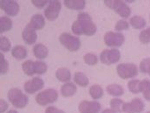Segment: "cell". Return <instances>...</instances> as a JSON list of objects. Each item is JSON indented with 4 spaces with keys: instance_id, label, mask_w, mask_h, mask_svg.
<instances>
[{
    "instance_id": "6da1fadb",
    "label": "cell",
    "mask_w": 150,
    "mask_h": 113,
    "mask_svg": "<svg viewBox=\"0 0 150 113\" xmlns=\"http://www.w3.org/2000/svg\"><path fill=\"white\" fill-rule=\"evenodd\" d=\"M96 30V23L92 21L90 15L85 11H80L77 15V19L71 25V31L76 36H93Z\"/></svg>"
},
{
    "instance_id": "7a4b0ae2",
    "label": "cell",
    "mask_w": 150,
    "mask_h": 113,
    "mask_svg": "<svg viewBox=\"0 0 150 113\" xmlns=\"http://www.w3.org/2000/svg\"><path fill=\"white\" fill-rule=\"evenodd\" d=\"M7 97L11 104L17 109L24 108L29 103V97L23 93V91L18 88H11L9 90Z\"/></svg>"
},
{
    "instance_id": "3957f363",
    "label": "cell",
    "mask_w": 150,
    "mask_h": 113,
    "mask_svg": "<svg viewBox=\"0 0 150 113\" xmlns=\"http://www.w3.org/2000/svg\"><path fill=\"white\" fill-rule=\"evenodd\" d=\"M105 5L113 10L120 17L126 19L131 15V9L129 8L126 1L122 0H104Z\"/></svg>"
},
{
    "instance_id": "277c9868",
    "label": "cell",
    "mask_w": 150,
    "mask_h": 113,
    "mask_svg": "<svg viewBox=\"0 0 150 113\" xmlns=\"http://www.w3.org/2000/svg\"><path fill=\"white\" fill-rule=\"evenodd\" d=\"M58 40L64 47L72 52L77 51L81 47L80 38L77 36H74L68 32L62 33L58 38Z\"/></svg>"
},
{
    "instance_id": "5b68a950",
    "label": "cell",
    "mask_w": 150,
    "mask_h": 113,
    "mask_svg": "<svg viewBox=\"0 0 150 113\" xmlns=\"http://www.w3.org/2000/svg\"><path fill=\"white\" fill-rule=\"evenodd\" d=\"M57 98H58V92L55 89H51V88L38 92L35 97L36 103L41 106H45L47 104H52L56 102Z\"/></svg>"
},
{
    "instance_id": "8992f818",
    "label": "cell",
    "mask_w": 150,
    "mask_h": 113,
    "mask_svg": "<svg viewBox=\"0 0 150 113\" xmlns=\"http://www.w3.org/2000/svg\"><path fill=\"white\" fill-rule=\"evenodd\" d=\"M116 72L122 79H130L138 75L139 68L133 63H122L117 65Z\"/></svg>"
},
{
    "instance_id": "52a82bcc",
    "label": "cell",
    "mask_w": 150,
    "mask_h": 113,
    "mask_svg": "<svg viewBox=\"0 0 150 113\" xmlns=\"http://www.w3.org/2000/svg\"><path fill=\"white\" fill-rule=\"evenodd\" d=\"M104 44L108 47L117 48L121 47L125 42V37L122 32L117 31H108L103 37Z\"/></svg>"
},
{
    "instance_id": "ba28073f",
    "label": "cell",
    "mask_w": 150,
    "mask_h": 113,
    "mask_svg": "<svg viewBox=\"0 0 150 113\" xmlns=\"http://www.w3.org/2000/svg\"><path fill=\"white\" fill-rule=\"evenodd\" d=\"M62 9V3L58 0H50L48 4V6L43 11L44 18L49 21L56 20Z\"/></svg>"
},
{
    "instance_id": "9c48e42d",
    "label": "cell",
    "mask_w": 150,
    "mask_h": 113,
    "mask_svg": "<svg viewBox=\"0 0 150 113\" xmlns=\"http://www.w3.org/2000/svg\"><path fill=\"white\" fill-rule=\"evenodd\" d=\"M145 109V104L142 99L136 97L130 102L123 104L122 112L124 113H142Z\"/></svg>"
},
{
    "instance_id": "30bf717a",
    "label": "cell",
    "mask_w": 150,
    "mask_h": 113,
    "mask_svg": "<svg viewBox=\"0 0 150 113\" xmlns=\"http://www.w3.org/2000/svg\"><path fill=\"white\" fill-rule=\"evenodd\" d=\"M44 85L43 78L40 77H33L30 80H28L23 85L24 91L28 94H35L38 91L42 90Z\"/></svg>"
},
{
    "instance_id": "8fae6325",
    "label": "cell",
    "mask_w": 150,
    "mask_h": 113,
    "mask_svg": "<svg viewBox=\"0 0 150 113\" xmlns=\"http://www.w3.org/2000/svg\"><path fill=\"white\" fill-rule=\"evenodd\" d=\"M0 8L10 17H15L20 11L19 4L15 0H1Z\"/></svg>"
},
{
    "instance_id": "7c38bea8",
    "label": "cell",
    "mask_w": 150,
    "mask_h": 113,
    "mask_svg": "<svg viewBox=\"0 0 150 113\" xmlns=\"http://www.w3.org/2000/svg\"><path fill=\"white\" fill-rule=\"evenodd\" d=\"M101 109L102 105L97 101L83 100L78 105V111L80 113H99Z\"/></svg>"
},
{
    "instance_id": "4fadbf2b",
    "label": "cell",
    "mask_w": 150,
    "mask_h": 113,
    "mask_svg": "<svg viewBox=\"0 0 150 113\" xmlns=\"http://www.w3.org/2000/svg\"><path fill=\"white\" fill-rule=\"evenodd\" d=\"M22 38L26 45H31L35 44L38 39L37 31L30 25L27 24L22 31Z\"/></svg>"
},
{
    "instance_id": "5bb4252c",
    "label": "cell",
    "mask_w": 150,
    "mask_h": 113,
    "mask_svg": "<svg viewBox=\"0 0 150 113\" xmlns=\"http://www.w3.org/2000/svg\"><path fill=\"white\" fill-rule=\"evenodd\" d=\"M28 24L36 31H40L45 26V18L42 14H35L31 17Z\"/></svg>"
},
{
    "instance_id": "9a60e30c",
    "label": "cell",
    "mask_w": 150,
    "mask_h": 113,
    "mask_svg": "<svg viewBox=\"0 0 150 113\" xmlns=\"http://www.w3.org/2000/svg\"><path fill=\"white\" fill-rule=\"evenodd\" d=\"M76 91H77V87L76 84L72 82L65 83L61 86V89H60V92L62 96H64L65 97H69L74 96L76 93Z\"/></svg>"
},
{
    "instance_id": "2e32d148",
    "label": "cell",
    "mask_w": 150,
    "mask_h": 113,
    "mask_svg": "<svg viewBox=\"0 0 150 113\" xmlns=\"http://www.w3.org/2000/svg\"><path fill=\"white\" fill-rule=\"evenodd\" d=\"M71 72L68 68L61 67L58 68L56 71V77L58 81L63 82L64 84L70 82L71 80Z\"/></svg>"
},
{
    "instance_id": "e0dca14e",
    "label": "cell",
    "mask_w": 150,
    "mask_h": 113,
    "mask_svg": "<svg viewBox=\"0 0 150 113\" xmlns=\"http://www.w3.org/2000/svg\"><path fill=\"white\" fill-rule=\"evenodd\" d=\"M64 4L68 9L80 11L84 10L86 6V1L84 0H64Z\"/></svg>"
},
{
    "instance_id": "ac0fdd59",
    "label": "cell",
    "mask_w": 150,
    "mask_h": 113,
    "mask_svg": "<svg viewBox=\"0 0 150 113\" xmlns=\"http://www.w3.org/2000/svg\"><path fill=\"white\" fill-rule=\"evenodd\" d=\"M33 54L38 60H43L47 58L49 54L48 48L43 44H37L33 47Z\"/></svg>"
},
{
    "instance_id": "d6986e66",
    "label": "cell",
    "mask_w": 150,
    "mask_h": 113,
    "mask_svg": "<svg viewBox=\"0 0 150 113\" xmlns=\"http://www.w3.org/2000/svg\"><path fill=\"white\" fill-rule=\"evenodd\" d=\"M129 24L134 28V29H136V30H142L146 24L147 22L145 20L144 18H142V16H139V15H134L133 17H131L129 18Z\"/></svg>"
},
{
    "instance_id": "ffe728a7",
    "label": "cell",
    "mask_w": 150,
    "mask_h": 113,
    "mask_svg": "<svg viewBox=\"0 0 150 113\" xmlns=\"http://www.w3.org/2000/svg\"><path fill=\"white\" fill-rule=\"evenodd\" d=\"M108 65H111L113 64L117 63L121 58V52L117 48H111L108 49Z\"/></svg>"
},
{
    "instance_id": "44dd1931",
    "label": "cell",
    "mask_w": 150,
    "mask_h": 113,
    "mask_svg": "<svg viewBox=\"0 0 150 113\" xmlns=\"http://www.w3.org/2000/svg\"><path fill=\"white\" fill-rule=\"evenodd\" d=\"M74 83L77 85H79L80 87H87L89 84V80L88 77L86 76L85 74L82 71H76L74 74Z\"/></svg>"
},
{
    "instance_id": "7402d4cb",
    "label": "cell",
    "mask_w": 150,
    "mask_h": 113,
    "mask_svg": "<svg viewBox=\"0 0 150 113\" xmlns=\"http://www.w3.org/2000/svg\"><path fill=\"white\" fill-rule=\"evenodd\" d=\"M11 55L17 60H23L27 57V50L23 45H16L11 49Z\"/></svg>"
},
{
    "instance_id": "603a6c76",
    "label": "cell",
    "mask_w": 150,
    "mask_h": 113,
    "mask_svg": "<svg viewBox=\"0 0 150 113\" xmlns=\"http://www.w3.org/2000/svg\"><path fill=\"white\" fill-rule=\"evenodd\" d=\"M107 92L111 95L114 96L115 97H118L123 95L124 93V89L122 88V85H118V84H110L106 87Z\"/></svg>"
},
{
    "instance_id": "cb8c5ba5",
    "label": "cell",
    "mask_w": 150,
    "mask_h": 113,
    "mask_svg": "<svg viewBox=\"0 0 150 113\" xmlns=\"http://www.w3.org/2000/svg\"><path fill=\"white\" fill-rule=\"evenodd\" d=\"M88 93H89V96L92 97V99L98 100L103 96V89L100 85L95 84L89 87Z\"/></svg>"
},
{
    "instance_id": "d4e9b609",
    "label": "cell",
    "mask_w": 150,
    "mask_h": 113,
    "mask_svg": "<svg viewBox=\"0 0 150 113\" xmlns=\"http://www.w3.org/2000/svg\"><path fill=\"white\" fill-rule=\"evenodd\" d=\"M140 93H142L145 100L150 102V81L148 79H143L140 82L139 85Z\"/></svg>"
},
{
    "instance_id": "484cf974",
    "label": "cell",
    "mask_w": 150,
    "mask_h": 113,
    "mask_svg": "<svg viewBox=\"0 0 150 113\" xmlns=\"http://www.w3.org/2000/svg\"><path fill=\"white\" fill-rule=\"evenodd\" d=\"M13 22L11 19V18L6 16H2L0 18V32H7L12 29Z\"/></svg>"
},
{
    "instance_id": "4316f807",
    "label": "cell",
    "mask_w": 150,
    "mask_h": 113,
    "mask_svg": "<svg viewBox=\"0 0 150 113\" xmlns=\"http://www.w3.org/2000/svg\"><path fill=\"white\" fill-rule=\"evenodd\" d=\"M22 70L25 75L31 77L35 73V61L32 60H26L22 64Z\"/></svg>"
},
{
    "instance_id": "83f0119b",
    "label": "cell",
    "mask_w": 150,
    "mask_h": 113,
    "mask_svg": "<svg viewBox=\"0 0 150 113\" xmlns=\"http://www.w3.org/2000/svg\"><path fill=\"white\" fill-rule=\"evenodd\" d=\"M124 102L120 99L119 97H114L110 100V108L112 110H114L115 112L119 113L122 112V105H123Z\"/></svg>"
},
{
    "instance_id": "f1b7e54d",
    "label": "cell",
    "mask_w": 150,
    "mask_h": 113,
    "mask_svg": "<svg viewBox=\"0 0 150 113\" xmlns=\"http://www.w3.org/2000/svg\"><path fill=\"white\" fill-rule=\"evenodd\" d=\"M99 58H97V56L94 53H86L83 56V61L87 65L89 66H93L97 65Z\"/></svg>"
},
{
    "instance_id": "f546056e",
    "label": "cell",
    "mask_w": 150,
    "mask_h": 113,
    "mask_svg": "<svg viewBox=\"0 0 150 113\" xmlns=\"http://www.w3.org/2000/svg\"><path fill=\"white\" fill-rule=\"evenodd\" d=\"M48 70V65L42 60L35 61V73L38 75H43Z\"/></svg>"
},
{
    "instance_id": "4dcf8cb0",
    "label": "cell",
    "mask_w": 150,
    "mask_h": 113,
    "mask_svg": "<svg viewBox=\"0 0 150 113\" xmlns=\"http://www.w3.org/2000/svg\"><path fill=\"white\" fill-rule=\"evenodd\" d=\"M141 80L139 79H131L128 83V89L129 90L133 93V94H139L140 90H139V85H140Z\"/></svg>"
},
{
    "instance_id": "1f68e13d",
    "label": "cell",
    "mask_w": 150,
    "mask_h": 113,
    "mask_svg": "<svg viewBox=\"0 0 150 113\" xmlns=\"http://www.w3.org/2000/svg\"><path fill=\"white\" fill-rule=\"evenodd\" d=\"M11 47V41L4 36L0 37V50L2 52H8L10 51Z\"/></svg>"
},
{
    "instance_id": "d6a6232c",
    "label": "cell",
    "mask_w": 150,
    "mask_h": 113,
    "mask_svg": "<svg viewBox=\"0 0 150 113\" xmlns=\"http://www.w3.org/2000/svg\"><path fill=\"white\" fill-rule=\"evenodd\" d=\"M139 70L141 72H142L143 74H147L149 73L150 70V58H146L144 59H142L140 62L139 65Z\"/></svg>"
},
{
    "instance_id": "836d02e7",
    "label": "cell",
    "mask_w": 150,
    "mask_h": 113,
    "mask_svg": "<svg viewBox=\"0 0 150 113\" xmlns=\"http://www.w3.org/2000/svg\"><path fill=\"white\" fill-rule=\"evenodd\" d=\"M9 70V63L3 53H0V73L4 75Z\"/></svg>"
},
{
    "instance_id": "e575fe53",
    "label": "cell",
    "mask_w": 150,
    "mask_h": 113,
    "mask_svg": "<svg viewBox=\"0 0 150 113\" xmlns=\"http://www.w3.org/2000/svg\"><path fill=\"white\" fill-rule=\"evenodd\" d=\"M129 22H128L127 20L125 19H120L118 20L116 23H115V30L117 31V32H122V31H126L129 28Z\"/></svg>"
},
{
    "instance_id": "d590c367",
    "label": "cell",
    "mask_w": 150,
    "mask_h": 113,
    "mask_svg": "<svg viewBox=\"0 0 150 113\" xmlns=\"http://www.w3.org/2000/svg\"><path fill=\"white\" fill-rule=\"evenodd\" d=\"M139 40L143 45H148L150 43V36L148 32V30H142L139 34Z\"/></svg>"
},
{
    "instance_id": "8d00e7d4",
    "label": "cell",
    "mask_w": 150,
    "mask_h": 113,
    "mask_svg": "<svg viewBox=\"0 0 150 113\" xmlns=\"http://www.w3.org/2000/svg\"><path fill=\"white\" fill-rule=\"evenodd\" d=\"M49 2L50 1H48V0H31L32 4L38 9L44 8V6H46V4H49Z\"/></svg>"
},
{
    "instance_id": "74e56055",
    "label": "cell",
    "mask_w": 150,
    "mask_h": 113,
    "mask_svg": "<svg viewBox=\"0 0 150 113\" xmlns=\"http://www.w3.org/2000/svg\"><path fill=\"white\" fill-rule=\"evenodd\" d=\"M8 107H9V104L8 103L4 100V99H0V113H4L7 110H8Z\"/></svg>"
},
{
    "instance_id": "f35d334b",
    "label": "cell",
    "mask_w": 150,
    "mask_h": 113,
    "mask_svg": "<svg viewBox=\"0 0 150 113\" xmlns=\"http://www.w3.org/2000/svg\"><path fill=\"white\" fill-rule=\"evenodd\" d=\"M45 113H65L63 110L57 109L55 106H49L45 110Z\"/></svg>"
},
{
    "instance_id": "ab89813d",
    "label": "cell",
    "mask_w": 150,
    "mask_h": 113,
    "mask_svg": "<svg viewBox=\"0 0 150 113\" xmlns=\"http://www.w3.org/2000/svg\"><path fill=\"white\" fill-rule=\"evenodd\" d=\"M102 113H117V112H115L114 110H112L111 108H109V109H105V110H103V111L102 112Z\"/></svg>"
},
{
    "instance_id": "60d3db41",
    "label": "cell",
    "mask_w": 150,
    "mask_h": 113,
    "mask_svg": "<svg viewBox=\"0 0 150 113\" xmlns=\"http://www.w3.org/2000/svg\"><path fill=\"white\" fill-rule=\"evenodd\" d=\"M7 113H18L16 110H10V111H8Z\"/></svg>"
},
{
    "instance_id": "b9f144b4",
    "label": "cell",
    "mask_w": 150,
    "mask_h": 113,
    "mask_svg": "<svg viewBox=\"0 0 150 113\" xmlns=\"http://www.w3.org/2000/svg\"><path fill=\"white\" fill-rule=\"evenodd\" d=\"M147 30H148V32H149V36H150V27L147 28Z\"/></svg>"
},
{
    "instance_id": "7bdbcfd3",
    "label": "cell",
    "mask_w": 150,
    "mask_h": 113,
    "mask_svg": "<svg viewBox=\"0 0 150 113\" xmlns=\"http://www.w3.org/2000/svg\"><path fill=\"white\" fill-rule=\"evenodd\" d=\"M148 74H149V76H150V70H149V73Z\"/></svg>"
},
{
    "instance_id": "ee69618b",
    "label": "cell",
    "mask_w": 150,
    "mask_h": 113,
    "mask_svg": "<svg viewBox=\"0 0 150 113\" xmlns=\"http://www.w3.org/2000/svg\"><path fill=\"white\" fill-rule=\"evenodd\" d=\"M147 113H150V111H149V112H147Z\"/></svg>"
},
{
    "instance_id": "f6af8a7d",
    "label": "cell",
    "mask_w": 150,
    "mask_h": 113,
    "mask_svg": "<svg viewBox=\"0 0 150 113\" xmlns=\"http://www.w3.org/2000/svg\"><path fill=\"white\" fill-rule=\"evenodd\" d=\"M149 19H150V14H149Z\"/></svg>"
}]
</instances>
